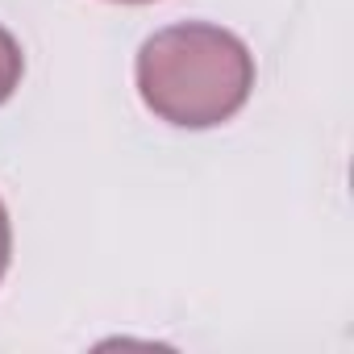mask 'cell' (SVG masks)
I'll return each instance as SVG.
<instances>
[{"label": "cell", "instance_id": "6da1fadb", "mask_svg": "<svg viewBox=\"0 0 354 354\" xmlns=\"http://www.w3.org/2000/svg\"><path fill=\"white\" fill-rule=\"evenodd\" d=\"M142 104L180 129H213L246 109L254 92V55L209 21H184L150 34L138 50Z\"/></svg>", "mask_w": 354, "mask_h": 354}, {"label": "cell", "instance_id": "7a4b0ae2", "mask_svg": "<svg viewBox=\"0 0 354 354\" xmlns=\"http://www.w3.org/2000/svg\"><path fill=\"white\" fill-rule=\"evenodd\" d=\"M21 71H26V55H21V46H17V38L0 26V104L17 92Z\"/></svg>", "mask_w": 354, "mask_h": 354}, {"label": "cell", "instance_id": "3957f363", "mask_svg": "<svg viewBox=\"0 0 354 354\" xmlns=\"http://www.w3.org/2000/svg\"><path fill=\"white\" fill-rule=\"evenodd\" d=\"M9 259H13V225H9V209L0 201V279L9 271Z\"/></svg>", "mask_w": 354, "mask_h": 354}, {"label": "cell", "instance_id": "277c9868", "mask_svg": "<svg viewBox=\"0 0 354 354\" xmlns=\"http://www.w3.org/2000/svg\"><path fill=\"white\" fill-rule=\"evenodd\" d=\"M117 5H146V0H117Z\"/></svg>", "mask_w": 354, "mask_h": 354}]
</instances>
